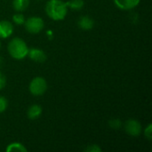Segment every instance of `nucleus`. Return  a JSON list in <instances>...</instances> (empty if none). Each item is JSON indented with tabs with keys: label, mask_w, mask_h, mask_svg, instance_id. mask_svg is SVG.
I'll return each instance as SVG.
<instances>
[{
	"label": "nucleus",
	"mask_w": 152,
	"mask_h": 152,
	"mask_svg": "<svg viewBox=\"0 0 152 152\" xmlns=\"http://www.w3.org/2000/svg\"><path fill=\"white\" fill-rule=\"evenodd\" d=\"M47 34H48V36H49V37H50V38H52V37H53V32H52L51 30H48V31H47Z\"/></svg>",
	"instance_id": "obj_21"
},
{
	"label": "nucleus",
	"mask_w": 152,
	"mask_h": 152,
	"mask_svg": "<svg viewBox=\"0 0 152 152\" xmlns=\"http://www.w3.org/2000/svg\"><path fill=\"white\" fill-rule=\"evenodd\" d=\"M0 49H1V41H0Z\"/></svg>",
	"instance_id": "obj_22"
},
{
	"label": "nucleus",
	"mask_w": 152,
	"mask_h": 152,
	"mask_svg": "<svg viewBox=\"0 0 152 152\" xmlns=\"http://www.w3.org/2000/svg\"><path fill=\"white\" fill-rule=\"evenodd\" d=\"M12 21L16 24V25H23L24 22H25V17L24 15L21 13V12H19V13H15L13 16H12Z\"/></svg>",
	"instance_id": "obj_14"
},
{
	"label": "nucleus",
	"mask_w": 152,
	"mask_h": 152,
	"mask_svg": "<svg viewBox=\"0 0 152 152\" xmlns=\"http://www.w3.org/2000/svg\"><path fill=\"white\" fill-rule=\"evenodd\" d=\"M144 135L145 137L149 140V141H151L152 139V125L151 124H149L148 126L145 128L144 130Z\"/></svg>",
	"instance_id": "obj_18"
},
{
	"label": "nucleus",
	"mask_w": 152,
	"mask_h": 152,
	"mask_svg": "<svg viewBox=\"0 0 152 152\" xmlns=\"http://www.w3.org/2000/svg\"><path fill=\"white\" fill-rule=\"evenodd\" d=\"M125 130L127 134L136 137L139 136L142 133V126L138 120L128 119L125 123Z\"/></svg>",
	"instance_id": "obj_5"
},
{
	"label": "nucleus",
	"mask_w": 152,
	"mask_h": 152,
	"mask_svg": "<svg viewBox=\"0 0 152 152\" xmlns=\"http://www.w3.org/2000/svg\"><path fill=\"white\" fill-rule=\"evenodd\" d=\"M4 65V58L2 56H0V68H2Z\"/></svg>",
	"instance_id": "obj_20"
},
{
	"label": "nucleus",
	"mask_w": 152,
	"mask_h": 152,
	"mask_svg": "<svg viewBox=\"0 0 152 152\" xmlns=\"http://www.w3.org/2000/svg\"><path fill=\"white\" fill-rule=\"evenodd\" d=\"M6 151L12 152V151H20V152H27L28 150L25 148V146L20 142H12L10 143L6 147Z\"/></svg>",
	"instance_id": "obj_13"
},
{
	"label": "nucleus",
	"mask_w": 152,
	"mask_h": 152,
	"mask_svg": "<svg viewBox=\"0 0 152 152\" xmlns=\"http://www.w3.org/2000/svg\"><path fill=\"white\" fill-rule=\"evenodd\" d=\"M122 122L120 119L118 118H113V119H110L109 121V126L112 128V129H115V130H118L119 128H121L122 126Z\"/></svg>",
	"instance_id": "obj_15"
},
{
	"label": "nucleus",
	"mask_w": 152,
	"mask_h": 152,
	"mask_svg": "<svg viewBox=\"0 0 152 152\" xmlns=\"http://www.w3.org/2000/svg\"><path fill=\"white\" fill-rule=\"evenodd\" d=\"M29 93L34 96H41L47 90V83L44 77H37L31 80L28 86Z\"/></svg>",
	"instance_id": "obj_3"
},
{
	"label": "nucleus",
	"mask_w": 152,
	"mask_h": 152,
	"mask_svg": "<svg viewBox=\"0 0 152 152\" xmlns=\"http://www.w3.org/2000/svg\"><path fill=\"white\" fill-rule=\"evenodd\" d=\"M66 5L68 8H70L71 10L79 11L84 7L85 2L84 0H69L66 3Z\"/></svg>",
	"instance_id": "obj_12"
},
{
	"label": "nucleus",
	"mask_w": 152,
	"mask_h": 152,
	"mask_svg": "<svg viewBox=\"0 0 152 152\" xmlns=\"http://www.w3.org/2000/svg\"><path fill=\"white\" fill-rule=\"evenodd\" d=\"M77 26L79 28L83 29V30H90L94 28V20L87 16V15H84L81 16L78 20H77Z\"/></svg>",
	"instance_id": "obj_9"
},
{
	"label": "nucleus",
	"mask_w": 152,
	"mask_h": 152,
	"mask_svg": "<svg viewBox=\"0 0 152 152\" xmlns=\"http://www.w3.org/2000/svg\"><path fill=\"white\" fill-rule=\"evenodd\" d=\"M86 152H101L102 149L99 145L97 144H90L88 145L86 149H85Z\"/></svg>",
	"instance_id": "obj_17"
},
{
	"label": "nucleus",
	"mask_w": 152,
	"mask_h": 152,
	"mask_svg": "<svg viewBox=\"0 0 152 152\" xmlns=\"http://www.w3.org/2000/svg\"><path fill=\"white\" fill-rule=\"evenodd\" d=\"M141 0H114L116 6L121 10H132L135 8Z\"/></svg>",
	"instance_id": "obj_7"
},
{
	"label": "nucleus",
	"mask_w": 152,
	"mask_h": 152,
	"mask_svg": "<svg viewBox=\"0 0 152 152\" xmlns=\"http://www.w3.org/2000/svg\"><path fill=\"white\" fill-rule=\"evenodd\" d=\"M28 5H29V0H13L12 1V7L18 12H24L28 7Z\"/></svg>",
	"instance_id": "obj_11"
},
{
	"label": "nucleus",
	"mask_w": 152,
	"mask_h": 152,
	"mask_svg": "<svg viewBox=\"0 0 152 152\" xmlns=\"http://www.w3.org/2000/svg\"><path fill=\"white\" fill-rule=\"evenodd\" d=\"M41 114H42V108L38 104H33V105H31L28 109V111H27V116L31 120L37 119L38 118H40Z\"/></svg>",
	"instance_id": "obj_10"
},
{
	"label": "nucleus",
	"mask_w": 152,
	"mask_h": 152,
	"mask_svg": "<svg viewBox=\"0 0 152 152\" xmlns=\"http://www.w3.org/2000/svg\"><path fill=\"white\" fill-rule=\"evenodd\" d=\"M7 50L9 54L15 60H22L24 59L28 51V47L27 44L20 37L12 38L7 46Z\"/></svg>",
	"instance_id": "obj_2"
},
{
	"label": "nucleus",
	"mask_w": 152,
	"mask_h": 152,
	"mask_svg": "<svg viewBox=\"0 0 152 152\" xmlns=\"http://www.w3.org/2000/svg\"><path fill=\"white\" fill-rule=\"evenodd\" d=\"M24 26L26 30L31 34H38L42 31L45 27V23L42 18L33 16L25 20Z\"/></svg>",
	"instance_id": "obj_4"
},
{
	"label": "nucleus",
	"mask_w": 152,
	"mask_h": 152,
	"mask_svg": "<svg viewBox=\"0 0 152 152\" xmlns=\"http://www.w3.org/2000/svg\"><path fill=\"white\" fill-rule=\"evenodd\" d=\"M5 85H6V78H5L4 75L0 71V90L4 88Z\"/></svg>",
	"instance_id": "obj_19"
},
{
	"label": "nucleus",
	"mask_w": 152,
	"mask_h": 152,
	"mask_svg": "<svg viewBox=\"0 0 152 152\" xmlns=\"http://www.w3.org/2000/svg\"><path fill=\"white\" fill-rule=\"evenodd\" d=\"M8 107V101L5 97L0 96V114L4 112Z\"/></svg>",
	"instance_id": "obj_16"
},
{
	"label": "nucleus",
	"mask_w": 152,
	"mask_h": 152,
	"mask_svg": "<svg viewBox=\"0 0 152 152\" xmlns=\"http://www.w3.org/2000/svg\"><path fill=\"white\" fill-rule=\"evenodd\" d=\"M45 12L53 20H62L67 15L68 7L62 0H49L45 5Z\"/></svg>",
	"instance_id": "obj_1"
},
{
	"label": "nucleus",
	"mask_w": 152,
	"mask_h": 152,
	"mask_svg": "<svg viewBox=\"0 0 152 152\" xmlns=\"http://www.w3.org/2000/svg\"><path fill=\"white\" fill-rule=\"evenodd\" d=\"M13 31L12 24L8 20H1L0 21V38H7L9 37Z\"/></svg>",
	"instance_id": "obj_8"
},
{
	"label": "nucleus",
	"mask_w": 152,
	"mask_h": 152,
	"mask_svg": "<svg viewBox=\"0 0 152 152\" xmlns=\"http://www.w3.org/2000/svg\"><path fill=\"white\" fill-rule=\"evenodd\" d=\"M27 56H28V58L31 61H33L35 62H38V63L45 61L46 58H47L45 53L43 50L38 49V48H30V49H28Z\"/></svg>",
	"instance_id": "obj_6"
}]
</instances>
